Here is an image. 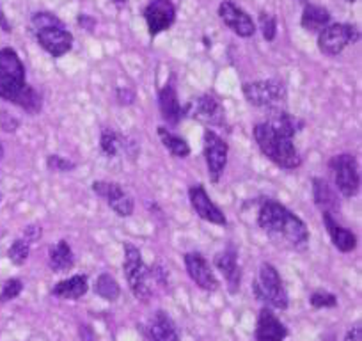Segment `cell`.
<instances>
[{
    "label": "cell",
    "instance_id": "1",
    "mask_svg": "<svg viewBox=\"0 0 362 341\" xmlns=\"http://www.w3.org/2000/svg\"><path fill=\"white\" fill-rule=\"evenodd\" d=\"M298 132V120L286 110H272V116L264 123L254 127V139L261 153L284 169H297L302 163L300 155L293 144V137Z\"/></svg>",
    "mask_w": 362,
    "mask_h": 341
},
{
    "label": "cell",
    "instance_id": "2",
    "mask_svg": "<svg viewBox=\"0 0 362 341\" xmlns=\"http://www.w3.org/2000/svg\"><path fill=\"white\" fill-rule=\"evenodd\" d=\"M257 224L272 242L290 249H304L309 242L308 226L300 217L277 201H264L257 214Z\"/></svg>",
    "mask_w": 362,
    "mask_h": 341
},
{
    "label": "cell",
    "instance_id": "3",
    "mask_svg": "<svg viewBox=\"0 0 362 341\" xmlns=\"http://www.w3.org/2000/svg\"><path fill=\"white\" fill-rule=\"evenodd\" d=\"M36 40L52 57H62L73 47V36L64 23L52 13H36L30 20Z\"/></svg>",
    "mask_w": 362,
    "mask_h": 341
},
{
    "label": "cell",
    "instance_id": "4",
    "mask_svg": "<svg viewBox=\"0 0 362 341\" xmlns=\"http://www.w3.org/2000/svg\"><path fill=\"white\" fill-rule=\"evenodd\" d=\"M25 66L13 48L0 50V98L15 103L25 88Z\"/></svg>",
    "mask_w": 362,
    "mask_h": 341
},
{
    "label": "cell",
    "instance_id": "5",
    "mask_svg": "<svg viewBox=\"0 0 362 341\" xmlns=\"http://www.w3.org/2000/svg\"><path fill=\"white\" fill-rule=\"evenodd\" d=\"M124 277H127L130 290L139 301L148 302L151 297V283H149V269L142 260L141 250L132 243H124Z\"/></svg>",
    "mask_w": 362,
    "mask_h": 341
},
{
    "label": "cell",
    "instance_id": "6",
    "mask_svg": "<svg viewBox=\"0 0 362 341\" xmlns=\"http://www.w3.org/2000/svg\"><path fill=\"white\" fill-rule=\"evenodd\" d=\"M243 95L254 107L279 110L286 103V88L279 80H257L243 83Z\"/></svg>",
    "mask_w": 362,
    "mask_h": 341
},
{
    "label": "cell",
    "instance_id": "7",
    "mask_svg": "<svg viewBox=\"0 0 362 341\" xmlns=\"http://www.w3.org/2000/svg\"><path fill=\"white\" fill-rule=\"evenodd\" d=\"M252 291L259 301L267 302L274 308H288V291L284 288L279 272L272 263H261L259 279H257V283H254Z\"/></svg>",
    "mask_w": 362,
    "mask_h": 341
},
{
    "label": "cell",
    "instance_id": "8",
    "mask_svg": "<svg viewBox=\"0 0 362 341\" xmlns=\"http://www.w3.org/2000/svg\"><path fill=\"white\" fill-rule=\"evenodd\" d=\"M181 116L196 120L208 127H224L226 110L214 95H199L190 98L181 109Z\"/></svg>",
    "mask_w": 362,
    "mask_h": 341
},
{
    "label": "cell",
    "instance_id": "9",
    "mask_svg": "<svg viewBox=\"0 0 362 341\" xmlns=\"http://www.w3.org/2000/svg\"><path fill=\"white\" fill-rule=\"evenodd\" d=\"M330 169L334 173L336 187L344 197H354L361 187V176H358L357 160L354 155H337L330 160Z\"/></svg>",
    "mask_w": 362,
    "mask_h": 341
},
{
    "label": "cell",
    "instance_id": "10",
    "mask_svg": "<svg viewBox=\"0 0 362 341\" xmlns=\"http://www.w3.org/2000/svg\"><path fill=\"white\" fill-rule=\"evenodd\" d=\"M357 37L358 33L354 25H348V23H332V25H327L320 33L318 48L322 54L334 57V55H339Z\"/></svg>",
    "mask_w": 362,
    "mask_h": 341
},
{
    "label": "cell",
    "instance_id": "11",
    "mask_svg": "<svg viewBox=\"0 0 362 341\" xmlns=\"http://www.w3.org/2000/svg\"><path fill=\"white\" fill-rule=\"evenodd\" d=\"M228 142L215 134L214 130L204 132V160H206L208 173H210V180L214 183L221 182L222 175H224L226 163H228Z\"/></svg>",
    "mask_w": 362,
    "mask_h": 341
},
{
    "label": "cell",
    "instance_id": "12",
    "mask_svg": "<svg viewBox=\"0 0 362 341\" xmlns=\"http://www.w3.org/2000/svg\"><path fill=\"white\" fill-rule=\"evenodd\" d=\"M93 190L96 196L107 201L110 208L116 212L119 217H130L134 214V200L130 194L119 185V183L112 182H95L93 183Z\"/></svg>",
    "mask_w": 362,
    "mask_h": 341
},
{
    "label": "cell",
    "instance_id": "13",
    "mask_svg": "<svg viewBox=\"0 0 362 341\" xmlns=\"http://www.w3.org/2000/svg\"><path fill=\"white\" fill-rule=\"evenodd\" d=\"M218 16L224 22V25L231 29L236 36L250 37L256 33V25H254L252 18L242 8H238L235 2H231V0H224L218 6Z\"/></svg>",
    "mask_w": 362,
    "mask_h": 341
},
{
    "label": "cell",
    "instance_id": "14",
    "mask_svg": "<svg viewBox=\"0 0 362 341\" xmlns=\"http://www.w3.org/2000/svg\"><path fill=\"white\" fill-rule=\"evenodd\" d=\"M146 23L151 36L169 29L176 20V8L170 0H153L144 11Z\"/></svg>",
    "mask_w": 362,
    "mask_h": 341
},
{
    "label": "cell",
    "instance_id": "15",
    "mask_svg": "<svg viewBox=\"0 0 362 341\" xmlns=\"http://www.w3.org/2000/svg\"><path fill=\"white\" fill-rule=\"evenodd\" d=\"M185 267L190 279L199 288L206 291H215L218 288V281L211 270L210 263L206 262L203 254L199 253H187L185 254Z\"/></svg>",
    "mask_w": 362,
    "mask_h": 341
},
{
    "label": "cell",
    "instance_id": "16",
    "mask_svg": "<svg viewBox=\"0 0 362 341\" xmlns=\"http://www.w3.org/2000/svg\"><path fill=\"white\" fill-rule=\"evenodd\" d=\"M189 197H190V204H192L194 212H196L201 219L211 222V224H218V226L228 224L226 215L222 214L221 208L210 200V196H208V192L204 190L203 185L192 187V189L189 190Z\"/></svg>",
    "mask_w": 362,
    "mask_h": 341
},
{
    "label": "cell",
    "instance_id": "17",
    "mask_svg": "<svg viewBox=\"0 0 362 341\" xmlns=\"http://www.w3.org/2000/svg\"><path fill=\"white\" fill-rule=\"evenodd\" d=\"M288 329L268 308H263L257 315L256 341H284Z\"/></svg>",
    "mask_w": 362,
    "mask_h": 341
},
{
    "label": "cell",
    "instance_id": "18",
    "mask_svg": "<svg viewBox=\"0 0 362 341\" xmlns=\"http://www.w3.org/2000/svg\"><path fill=\"white\" fill-rule=\"evenodd\" d=\"M215 267L221 270V274L228 281L229 290L235 294L240 288V283H242V270L238 267L236 250L233 247H229V249H224L222 253H218L217 258H215Z\"/></svg>",
    "mask_w": 362,
    "mask_h": 341
},
{
    "label": "cell",
    "instance_id": "19",
    "mask_svg": "<svg viewBox=\"0 0 362 341\" xmlns=\"http://www.w3.org/2000/svg\"><path fill=\"white\" fill-rule=\"evenodd\" d=\"M323 224H325V229L329 233L332 243L341 253H351L357 247V236L350 229L343 228L339 222H336V219L329 212H323Z\"/></svg>",
    "mask_w": 362,
    "mask_h": 341
},
{
    "label": "cell",
    "instance_id": "20",
    "mask_svg": "<svg viewBox=\"0 0 362 341\" xmlns=\"http://www.w3.org/2000/svg\"><path fill=\"white\" fill-rule=\"evenodd\" d=\"M148 334L151 341H180L176 325L163 311H156L148 323Z\"/></svg>",
    "mask_w": 362,
    "mask_h": 341
},
{
    "label": "cell",
    "instance_id": "21",
    "mask_svg": "<svg viewBox=\"0 0 362 341\" xmlns=\"http://www.w3.org/2000/svg\"><path fill=\"white\" fill-rule=\"evenodd\" d=\"M158 107H160V114H162L163 120L167 121L169 125H177L181 116V105L177 102V95L176 89H174L173 83H167L165 88L160 89L158 93Z\"/></svg>",
    "mask_w": 362,
    "mask_h": 341
},
{
    "label": "cell",
    "instance_id": "22",
    "mask_svg": "<svg viewBox=\"0 0 362 341\" xmlns=\"http://www.w3.org/2000/svg\"><path fill=\"white\" fill-rule=\"evenodd\" d=\"M87 290H89L87 277L82 276V274H76V276H71L69 279H64L55 284L52 295L62 299V301H76V299L83 297Z\"/></svg>",
    "mask_w": 362,
    "mask_h": 341
},
{
    "label": "cell",
    "instance_id": "23",
    "mask_svg": "<svg viewBox=\"0 0 362 341\" xmlns=\"http://www.w3.org/2000/svg\"><path fill=\"white\" fill-rule=\"evenodd\" d=\"M313 196H315L316 207L322 208L323 212H329V214L334 215V212L339 208L336 192L330 189L329 182L325 178L313 180Z\"/></svg>",
    "mask_w": 362,
    "mask_h": 341
},
{
    "label": "cell",
    "instance_id": "24",
    "mask_svg": "<svg viewBox=\"0 0 362 341\" xmlns=\"http://www.w3.org/2000/svg\"><path fill=\"white\" fill-rule=\"evenodd\" d=\"M48 262H50V269L54 272H68L75 265V256H73V250L69 247V243L66 240L55 243L50 249V256H48Z\"/></svg>",
    "mask_w": 362,
    "mask_h": 341
},
{
    "label": "cell",
    "instance_id": "25",
    "mask_svg": "<svg viewBox=\"0 0 362 341\" xmlns=\"http://www.w3.org/2000/svg\"><path fill=\"white\" fill-rule=\"evenodd\" d=\"M300 23L308 33L320 34L330 23V13L320 6H305Z\"/></svg>",
    "mask_w": 362,
    "mask_h": 341
},
{
    "label": "cell",
    "instance_id": "26",
    "mask_svg": "<svg viewBox=\"0 0 362 341\" xmlns=\"http://www.w3.org/2000/svg\"><path fill=\"white\" fill-rule=\"evenodd\" d=\"M158 137L160 141L163 142V146H165L174 156H177V158H187V156L190 155L189 142H187L185 139H181L180 135L173 134L169 128L158 127Z\"/></svg>",
    "mask_w": 362,
    "mask_h": 341
},
{
    "label": "cell",
    "instance_id": "27",
    "mask_svg": "<svg viewBox=\"0 0 362 341\" xmlns=\"http://www.w3.org/2000/svg\"><path fill=\"white\" fill-rule=\"evenodd\" d=\"M15 105L22 107V109L27 110L29 114H37L41 110V107H43V100H41L40 93H37L33 86L25 83V88L22 89L18 98L15 100Z\"/></svg>",
    "mask_w": 362,
    "mask_h": 341
},
{
    "label": "cell",
    "instance_id": "28",
    "mask_svg": "<svg viewBox=\"0 0 362 341\" xmlns=\"http://www.w3.org/2000/svg\"><path fill=\"white\" fill-rule=\"evenodd\" d=\"M95 291L96 295H100L102 299H105V301H117V297H119L121 290H119V284H117V281L114 279L110 274H102V276L96 279L95 283Z\"/></svg>",
    "mask_w": 362,
    "mask_h": 341
},
{
    "label": "cell",
    "instance_id": "29",
    "mask_svg": "<svg viewBox=\"0 0 362 341\" xmlns=\"http://www.w3.org/2000/svg\"><path fill=\"white\" fill-rule=\"evenodd\" d=\"M100 146H102V151L107 156H116L119 153V149L124 146L123 137L119 134L112 130H103L102 139H100Z\"/></svg>",
    "mask_w": 362,
    "mask_h": 341
},
{
    "label": "cell",
    "instance_id": "30",
    "mask_svg": "<svg viewBox=\"0 0 362 341\" xmlns=\"http://www.w3.org/2000/svg\"><path fill=\"white\" fill-rule=\"evenodd\" d=\"M29 254H30V243L23 238L15 240L8 250L9 260H11L15 265H23V263L27 262V258H29Z\"/></svg>",
    "mask_w": 362,
    "mask_h": 341
},
{
    "label": "cell",
    "instance_id": "31",
    "mask_svg": "<svg viewBox=\"0 0 362 341\" xmlns=\"http://www.w3.org/2000/svg\"><path fill=\"white\" fill-rule=\"evenodd\" d=\"M259 29H261V33H263V37L267 41L276 40L277 22L272 15H268V13H261V15H259Z\"/></svg>",
    "mask_w": 362,
    "mask_h": 341
},
{
    "label": "cell",
    "instance_id": "32",
    "mask_svg": "<svg viewBox=\"0 0 362 341\" xmlns=\"http://www.w3.org/2000/svg\"><path fill=\"white\" fill-rule=\"evenodd\" d=\"M309 302H311L313 308H316V309L336 308L337 306L336 295L329 294V291H315V294L309 297Z\"/></svg>",
    "mask_w": 362,
    "mask_h": 341
},
{
    "label": "cell",
    "instance_id": "33",
    "mask_svg": "<svg viewBox=\"0 0 362 341\" xmlns=\"http://www.w3.org/2000/svg\"><path fill=\"white\" fill-rule=\"evenodd\" d=\"M23 290V283L20 279H9L0 291V302H9L18 297Z\"/></svg>",
    "mask_w": 362,
    "mask_h": 341
},
{
    "label": "cell",
    "instance_id": "34",
    "mask_svg": "<svg viewBox=\"0 0 362 341\" xmlns=\"http://www.w3.org/2000/svg\"><path fill=\"white\" fill-rule=\"evenodd\" d=\"M47 166L50 170H57V173H68V170H73L76 167L75 162L64 158L61 155H50L47 160Z\"/></svg>",
    "mask_w": 362,
    "mask_h": 341
},
{
    "label": "cell",
    "instance_id": "35",
    "mask_svg": "<svg viewBox=\"0 0 362 341\" xmlns=\"http://www.w3.org/2000/svg\"><path fill=\"white\" fill-rule=\"evenodd\" d=\"M0 127L6 132H15L16 127H18V120H15L13 116H9L8 112L0 110Z\"/></svg>",
    "mask_w": 362,
    "mask_h": 341
},
{
    "label": "cell",
    "instance_id": "36",
    "mask_svg": "<svg viewBox=\"0 0 362 341\" xmlns=\"http://www.w3.org/2000/svg\"><path fill=\"white\" fill-rule=\"evenodd\" d=\"M41 238V228L37 224L27 226L25 231H23V240H27L29 243L36 242V240Z\"/></svg>",
    "mask_w": 362,
    "mask_h": 341
},
{
    "label": "cell",
    "instance_id": "37",
    "mask_svg": "<svg viewBox=\"0 0 362 341\" xmlns=\"http://www.w3.org/2000/svg\"><path fill=\"white\" fill-rule=\"evenodd\" d=\"M117 100H119V103H123V105H130V103H134L135 95L130 89H119V91H117Z\"/></svg>",
    "mask_w": 362,
    "mask_h": 341
},
{
    "label": "cell",
    "instance_id": "38",
    "mask_svg": "<svg viewBox=\"0 0 362 341\" xmlns=\"http://www.w3.org/2000/svg\"><path fill=\"white\" fill-rule=\"evenodd\" d=\"M344 341H362V329L361 323H355L344 336Z\"/></svg>",
    "mask_w": 362,
    "mask_h": 341
},
{
    "label": "cell",
    "instance_id": "39",
    "mask_svg": "<svg viewBox=\"0 0 362 341\" xmlns=\"http://www.w3.org/2000/svg\"><path fill=\"white\" fill-rule=\"evenodd\" d=\"M0 29L4 30V33H11V23H9L8 16L4 15V11H2V8H0Z\"/></svg>",
    "mask_w": 362,
    "mask_h": 341
},
{
    "label": "cell",
    "instance_id": "40",
    "mask_svg": "<svg viewBox=\"0 0 362 341\" xmlns=\"http://www.w3.org/2000/svg\"><path fill=\"white\" fill-rule=\"evenodd\" d=\"M114 4H117V6H123V4H127V0H112Z\"/></svg>",
    "mask_w": 362,
    "mask_h": 341
},
{
    "label": "cell",
    "instance_id": "41",
    "mask_svg": "<svg viewBox=\"0 0 362 341\" xmlns=\"http://www.w3.org/2000/svg\"><path fill=\"white\" fill-rule=\"evenodd\" d=\"M2 156H4V148H2V144H0V160H2Z\"/></svg>",
    "mask_w": 362,
    "mask_h": 341
},
{
    "label": "cell",
    "instance_id": "42",
    "mask_svg": "<svg viewBox=\"0 0 362 341\" xmlns=\"http://www.w3.org/2000/svg\"><path fill=\"white\" fill-rule=\"evenodd\" d=\"M297 2H305V0H297Z\"/></svg>",
    "mask_w": 362,
    "mask_h": 341
},
{
    "label": "cell",
    "instance_id": "43",
    "mask_svg": "<svg viewBox=\"0 0 362 341\" xmlns=\"http://www.w3.org/2000/svg\"><path fill=\"white\" fill-rule=\"evenodd\" d=\"M0 200H2V194H0Z\"/></svg>",
    "mask_w": 362,
    "mask_h": 341
},
{
    "label": "cell",
    "instance_id": "44",
    "mask_svg": "<svg viewBox=\"0 0 362 341\" xmlns=\"http://www.w3.org/2000/svg\"><path fill=\"white\" fill-rule=\"evenodd\" d=\"M350 2H351V0H350Z\"/></svg>",
    "mask_w": 362,
    "mask_h": 341
}]
</instances>
